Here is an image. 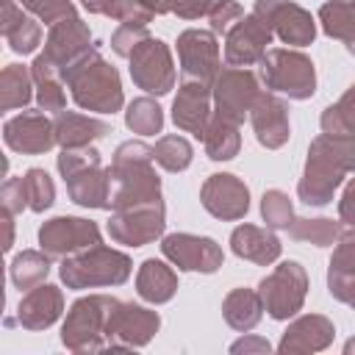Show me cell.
Segmentation results:
<instances>
[{
	"label": "cell",
	"instance_id": "6da1fadb",
	"mask_svg": "<svg viewBox=\"0 0 355 355\" xmlns=\"http://www.w3.org/2000/svg\"><path fill=\"white\" fill-rule=\"evenodd\" d=\"M155 153L150 144L130 139L114 150L111 158V211H125L136 205L164 202L161 178L155 175Z\"/></svg>",
	"mask_w": 355,
	"mask_h": 355
},
{
	"label": "cell",
	"instance_id": "7a4b0ae2",
	"mask_svg": "<svg viewBox=\"0 0 355 355\" xmlns=\"http://www.w3.org/2000/svg\"><path fill=\"white\" fill-rule=\"evenodd\" d=\"M61 80L67 83L72 100L78 108L92 111V114H114L125 105V92H122V78L116 67H111L97 47L78 58L72 67L61 72Z\"/></svg>",
	"mask_w": 355,
	"mask_h": 355
},
{
	"label": "cell",
	"instance_id": "3957f363",
	"mask_svg": "<svg viewBox=\"0 0 355 355\" xmlns=\"http://www.w3.org/2000/svg\"><path fill=\"white\" fill-rule=\"evenodd\" d=\"M58 175L67 183L69 200L80 208H111V172L103 166L97 147L61 150L55 158Z\"/></svg>",
	"mask_w": 355,
	"mask_h": 355
},
{
	"label": "cell",
	"instance_id": "277c9868",
	"mask_svg": "<svg viewBox=\"0 0 355 355\" xmlns=\"http://www.w3.org/2000/svg\"><path fill=\"white\" fill-rule=\"evenodd\" d=\"M133 272V261L128 252L105 247L103 241L86 247L75 255L61 258L58 277L67 288H103V286H122Z\"/></svg>",
	"mask_w": 355,
	"mask_h": 355
},
{
	"label": "cell",
	"instance_id": "5b68a950",
	"mask_svg": "<svg viewBox=\"0 0 355 355\" xmlns=\"http://www.w3.org/2000/svg\"><path fill=\"white\" fill-rule=\"evenodd\" d=\"M116 305V297L86 294L78 297L61 324V344L69 352H105L108 349V316Z\"/></svg>",
	"mask_w": 355,
	"mask_h": 355
},
{
	"label": "cell",
	"instance_id": "8992f818",
	"mask_svg": "<svg viewBox=\"0 0 355 355\" xmlns=\"http://www.w3.org/2000/svg\"><path fill=\"white\" fill-rule=\"evenodd\" d=\"M258 78L269 92L288 100H311L316 92V67L300 47H269L258 61Z\"/></svg>",
	"mask_w": 355,
	"mask_h": 355
},
{
	"label": "cell",
	"instance_id": "52a82bcc",
	"mask_svg": "<svg viewBox=\"0 0 355 355\" xmlns=\"http://www.w3.org/2000/svg\"><path fill=\"white\" fill-rule=\"evenodd\" d=\"M258 294H261L263 311L272 319L286 322V319L297 316L305 305V297H308V272H305V266L300 261L277 263L258 283Z\"/></svg>",
	"mask_w": 355,
	"mask_h": 355
},
{
	"label": "cell",
	"instance_id": "ba28073f",
	"mask_svg": "<svg viewBox=\"0 0 355 355\" xmlns=\"http://www.w3.org/2000/svg\"><path fill=\"white\" fill-rule=\"evenodd\" d=\"M344 178H347V169L327 150V144L319 133L308 147L305 169L297 183V197H300V202H305L311 208H324L333 202V194L344 183Z\"/></svg>",
	"mask_w": 355,
	"mask_h": 355
},
{
	"label": "cell",
	"instance_id": "9c48e42d",
	"mask_svg": "<svg viewBox=\"0 0 355 355\" xmlns=\"http://www.w3.org/2000/svg\"><path fill=\"white\" fill-rule=\"evenodd\" d=\"M128 72L133 78V83L155 97H164L175 89L178 72H175V61H172V50L166 42L147 36L130 55H128Z\"/></svg>",
	"mask_w": 355,
	"mask_h": 355
},
{
	"label": "cell",
	"instance_id": "30bf717a",
	"mask_svg": "<svg viewBox=\"0 0 355 355\" xmlns=\"http://www.w3.org/2000/svg\"><path fill=\"white\" fill-rule=\"evenodd\" d=\"M258 94H261V78L247 67H222L211 83L214 114L236 125H241L244 116H250V108L258 100Z\"/></svg>",
	"mask_w": 355,
	"mask_h": 355
},
{
	"label": "cell",
	"instance_id": "8fae6325",
	"mask_svg": "<svg viewBox=\"0 0 355 355\" xmlns=\"http://www.w3.org/2000/svg\"><path fill=\"white\" fill-rule=\"evenodd\" d=\"M161 327L158 311L139 305V302H122L116 300L111 316H108V349L122 352V349H139L153 341V336Z\"/></svg>",
	"mask_w": 355,
	"mask_h": 355
},
{
	"label": "cell",
	"instance_id": "7c38bea8",
	"mask_svg": "<svg viewBox=\"0 0 355 355\" xmlns=\"http://www.w3.org/2000/svg\"><path fill=\"white\" fill-rule=\"evenodd\" d=\"M161 255L180 272H200V275H214L225 261L222 247L211 236H197V233L161 236Z\"/></svg>",
	"mask_w": 355,
	"mask_h": 355
},
{
	"label": "cell",
	"instance_id": "4fadbf2b",
	"mask_svg": "<svg viewBox=\"0 0 355 355\" xmlns=\"http://www.w3.org/2000/svg\"><path fill=\"white\" fill-rule=\"evenodd\" d=\"M175 47H178V64H180L183 80H200L211 86L216 72L222 69L216 33L202 28H186L178 36Z\"/></svg>",
	"mask_w": 355,
	"mask_h": 355
},
{
	"label": "cell",
	"instance_id": "5bb4252c",
	"mask_svg": "<svg viewBox=\"0 0 355 355\" xmlns=\"http://www.w3.org/2000/svg\"><path fill=\"white\" fill-rule=\"evenodd\" d=\"M252 11L288 47H305L316 39V19L294 0H255Z\"/></svg>",
	"mask_w": 355,
	"mask_h": 355
},
{
	"label": "cell",
	"instance_id": "9a60e30c",
	"mask_svg": "<svg viewBox=\"0 0 355 355\" xmlns=\"http://www.w3.org/2000/svg\"><path fill=\"white\" fill-rule=\"evenodd\" d=\"M94 47H97V44H94V39H92L89 25H86L78 14H72V17L58 19L55 25H50L47 39H44V50H42L39 55L61 75L67 67H72L78 58H83V55L92 53Z\"/></svg>",
	"mask_w": 355,
	"mask_h": 355
},
{
	"label": "cell",
	"instance_id": "2e32d148",
	"mask_svg": "<svg viewBox=\"0 0 355 355\" xmlns=\"http://www.w3.org/2000/svg\"><path fill=\"white\" fill-rule=\"evenodd\" d=\"M164 227H166L164 202L111 211V219H108V236L116 244H125V247H144V244L161 239Z\"/></svg>",
	"mask_w": 355,
	"mask_h": 355
},
{
	"label": "cell",
	"instance_id": "e0dca14e",
	"mask_svg": "<svg viewBox=\"0 0 355 355\" xmlns=\"http://www.w3.org/2000/svg\"><path fill=\"white\" fill-rule=\"evenodd\" d=\"M100 244V225L83 216H53L39 227V247L50 258H67Z\"/></svg>",
	"mask_w": 355,
	"mask_h": 355
},
{
	"label": "cell",
	"instance_id": "ac0fdd59",
	"mask_svg": "<svg viewBox=\"0 0 355 355\" xmlns=\"http://www.w3.org/2000/svg\"><path fill=\"white\" fill-rule=\"evenodd\" d=\"M272 39H275L272 28L255 11L244 14L225 33V64L227 67H252V64H258L263 58V53L269 50Z\"/></svg>",
	"mask_w": 355,
	"mask_h": 355
},
{
	"label": "cell",
	"instance_id": "d6986e66",
	"mask_svg": "<svg viewBox=\"0 0 355 355\" xmlns=\"http://www.w3.org/2000/svg\"><path fill=\"white\" fill-rule=\"evenodd\" d=\"M200 202L211 216L222 222H236L250 211V189L241 178L230 172H214L200 186Z\"/></svg>",
	"mask_w": 355,
	"mask_h": 355
},
{
	"label": "cell",
	"instance_id": "ffe728a7",
	"mask_svg": "<svg viewBox=\"0 0 355 355\" xmlns=\"http://www.w3.org/2000/svg\"><path fill=\"white\" fill-rule=\"evenodd\" d=\"M3 141L8 150L19 155H42L55 144V125L50 122L47 111L28 108L3 125Z\"/></svg>",
	"mask_w": 355,
	"mask_h": 355
},
{
	"label": "cell",
	"instance_id": "44dd1931",
	"mask_svg": "<svg viewBox=\"0 0 355 355\" xmlns=\"http://www.w3.org/2000/svg\"><path fill=\"white\" fill-rule=\"evenodd\" d=\"M211 116H214L211 86L200 83V80H183L180 78L178 94L172 100V122L183 133H191L194 139H202Z\"/></svg>",
	"mask_w": 355,
	"mask_h": 355
},
{
	"label": "cell",
	"instance_id": "7402d4cb",
	"mask_svg": "<svg viewBox=\"0 0 355 355\" xmlns=\"http://www.w3.org/2000/svg\"><path fill=\"white\" fill-rule=\"evenodd\" d=\"M250 125L261 147L266 150H280L288 136H291V122H288V105L283 97L275 92H261L258 100L250 108Z\"/></svg>",
	"mask_w": 355,
	"mask_h": 355
},
{
	"label": "cell",
	"instance_id": "603a6c76",
	"mask_svg": "<svg viewBox=\"0 0 355 355\" xmlns=\"http://www.w3.org/2000/svg\"><path fill=\"white\" fill-rule=\"evenodd\" d=\"M336 338V324L322 316V313H302L297 319L288 322V327L283 330L280 341H277V352L288 355V352H322L333 344Z\"/></svg>",
	"mask_w": 355,
	"mask_h": 355
},
{
	"label": "cell",
	"instance_id": "cb8c5ba5",
	"mask_svg": "<svg viewBox=\"0 0 355 355\" xmlns=\"http://www.w3.org/2000/svg\"><path fill=\"white\" fill-rule=\"evenodd\" d=\"M64 313V294L53 283H39L28 288L17 305V324L25 330H47Z\"/></svg>",
	"mask_w": 355,
	"mask_h": 355
},
{
	"label": "cell",
	"instance_id": "d4e9b609",
	"mask_svg": "<svg viewBox=\"0 0 355 355\" xmlns=\"http://www.w3.org/2000/svg\"><path fill=\"white\" fill-rule=\"evenodd\" d=\"M230 250L239 258L250 261V263L269 266V263H275L280 258L283 244L272 233V227H258V225L244 222V225L233 227V233H230Z\"/></svg>",
	"mask_w": 355,
	"mask_h": 355
},
{
	"label": "cell",
	"instance_id": "484cf974",
	"mask_svg": "<svg viewBox=\"0 0 355 355\" xmlns=\"http://www.w3.org/2000/svg\"><path fill=\"white\" fill-rule=\"evenodd\" d=\"M55 125V144L61 150H75V147H89L97 139H105L111 133V125L105 119L78 114V111H61L53 119Z\"/></svg>",
	"mask_w": 355,
	"mask_h": 355
},
{
	"label": "cell",
	"instance_id": "4316f807",
	"mask_svg": "<svg viewBox=\"0 0 355 355\" xmlns=\"http://www.w3.org/2000/svg\"><path fill=\"white\" fill-rule=\"evenodd\" d=\"M0 33L8 42V47L19 55L33 53L42 44V25L33 14H28L17 0H3V17H0Z\"/></svg>",
	"mask_w": 355,
	"mask_h": 355
},
{
	"label": "cell",
	"instance_id": "83f0119b",
	"mask_svg": "<svg viewBox=\"0 0 355 355\" xmlns=\"http://www.w3.org/2000/svg\"><path fill=\"white\" fill-rule=\"evenodd\" d=\"M136 291L150 305H164L178 291V275L166 261L147 258L136 272Z\"/></svg>",
	"mask_w": 355,
	"mask_h": 355
},
{
	"label": "cell",
	"instance_id": "f1b7e54d",
	"mask_svg": "<svg viewBox=\"0 0 355 355\" xmlns=\"http://www.w3.org/2000/svg\"><path fill=\"white\" fill-rule=\"evenodd\" d=\"M222 316H225L227 327H233L239 333H250L263 316V302H261L258 288H247V286L230 288L222 300Z\"/></svg>",
	"mask_w": 355,
	"mask_h": 355
},
{
	"label": "cell",
	"instance_id": "f546056e",
	"mask_svg": "<svg viewBox=\"0 0 355 355\" xmlns=\"http://www.w3.org/2000/svg\"><path fill=\"white\" fill-rule=\"evenodd\" d=\"M31 75H33V86H36V105L47 114H61L67 108V92H64L67 83L61 80V75L42 55L33 58Z\"/></svg>",
	"mask_w": 355,
	"mask_h": 355
},
{
	"label": "cell",
	"instance_id": "4dcf8cb0",
	"mask_svg": "<svg viewBox=\"0 0 355 355\" xmlns=\"http://www.w3.org/2000/svg\"><path fill=\"white\" fill-rule=\"evenodd\" d=\"M319 25L322 31L341 42L347 53H355V6L349 0H327L319 6Z\"/></svg>",
	"mask_w": 355,
	"mask_h": 355
},
{
	"label": "cell",
	"instance_id": "1f68e13d",
	"mask_svg": "<svg viewBox=\"0 0 355 355\" xmlns=\"http://www.w3.org/2000/svg\"><path fill=\"white\" fill-rule=\"evenodd\" d=\"M33 97H36V86H33L31 67H22V64L3 67V72H0V108L3 111L25 108Z\"/></svg>",
	"mask_w": 355,
	"mask_h": 355
},
{
	"label": "cell",
	"instance_id": "d6a6232c",
	"mask_svg": "<svg viewBox=\"0 0 355 355\" xmlns=\"http://www.w3.org/2000/svg\"><path fill=\"white\" fill-rule=\"evenodd\" d=\"M202 147H205V155L211 161H233L239 155V150H241L239 125L214 114L208 128H205V133H202Z\"/></svg>",
	"mask_w": 355,
	"mask_h": 355
},
{
	"label": "cell",
	"instance_id": "836d02e7",
	"mask_svg": "<svg viewBox=\"0 0 355 355\" xmlns=\"http://www.w3.org/2000/svg\"><path fill=\"white\" fill-rule=\"evenodd\" d=\"M344 225L341 219H327V216H294V222L288 225V236L294 241H305L313 247H333L341 236Z\"/></svg>",
	"mask_w": 355,
	"mask_h": 355
},
{
	"label": "cell",
	"instance_id": "e575fe53",
	"mask_svg": "<svg viewBox=\"0 0 355 355\" xmlns=\"http://www.w3.org/2000/svg\"><path fill=\"white\" fill-rule=\"evenodd\" d=\"M8 275H11V283L19 291H28V288H33V286L47 280V275H50V255L44 250H22V252H17L11 258Z\"/></svg>",
	"mask_w": 355,
	"mask_h": 355
},
{
	"label": "cell",
	"instance_id": "d590c367",
	"mask_svg": "<svg viewBox=\"0 0 355 355\" xmlns=\"http://www.w3.org/2000/svg\"><path fill=\"white\" fill-rule=\"evenodd\" d=\"M319 125H322V133H327V136H352L355 133V83L336 103H330L322 111Z\"/></svg>",
	"mask_w": 355,
	"mask_h": 355
},
{
	"label": "cell",
	"instance_id": "8d00e7d4",
	"mask_svg": "<svg viewBox=\"0 0 355 355\" xmlns=\"http://www.w3.org/2000/svg\"><path fill=\"white\" fill-rule=\"evenodd\" d=\"M125 125L139 136H155L164 130V108L153 97H136L125 108Z\"/></svg>",
	"mask_w": 355,
	"mask_h": 355
},
{
	"label": "cell",
	"instance_id": "74e56055",
	"mask_svg": "<svg viewBox=\"0 0 355 355\" xmlns=\"http://www.w3.org/2000/svg\"><path fill=\"white\" fill-rule=\"evenodd\" d=\"M80 6L89 14H103L111 17L116 22H136V25H147L155 14L141 3V0H80Z\"/></svg>",
	"mask_w": 355,
	"mask_h": 355
},
{
	"label": "cell",
	"instance_id": "f35d334b",
	"mask_svg": "<svg viewBox=\"0 0 355 355\" xmlns=\"http://www.w3.org/2000/svg\"><path fill=\"white\" fill-rule=\"evenodd\" d=\"M153 153H155V164L161 169H166V172H183V169L191 166V158H194V147L178 133L161 136L155 141Z\"/></svg>",
	"mask_w": 355,
	"mask_h": 355
},
{
	"label": "cell",
	"instance_id": "ab89813d",
	"mask_svg": "<svg viewBox=\"0 0 355 355\" xmlns=\"http://www.w3.org/2000/svg\"><path fill=\"white\" fill-rule=\"evenodd\" d=\"M25 191H28V208L33 214H44L55 202V183L42 166H31L25 175Z\"/></svg>",
	"mask_w": 355,
	"mask_h": 355
},
{
	"label": "cell",
	"instance_id": "60d3db41",
	"mask_svg": "<svg viewBox=\"0 0 355 355\" xmlns=\"http://www.w3.org/2000/svg\"><path fill=\"white\" fill-rule=\"evenodd\" d=\"M261 216H263L266 227L288 230V225L294 222V205H291L288 194L280 189H266L261 197Z\"/></svg>",
	"mask_w": 355,
	"mask_h": 355
},
{
	"label": "cell",
	"instance_id": "b9f144b4",
	"mask_svg": "<svg viewBox=\"0 0 355 355\" xmlns=\"http://www.w3.org/2000/svg\"><path fill=\"white\" fill-rule=\"evenodd\" d=\"M352 275H355V227H347L341 230L333 247L327 277H352Z\"/></svg>",
	"mask_w": 355,
	"mask_h": 355
},
{
	"label": "cell",
	"instance_id": "7bdbcfd3",
	"mask_svg": "<svg viewBox=\"0 0 355 355\" xmlns=\"http://www.w3.org/2000/svg\"><path fill=\"white\" fill-rule=\"evenodd\" d=\"M17 3H19L28 14H33L39 22H44V25H55V22L64 19V17L78 14L72 0H17Z\"/></svg>",
	"mask_w": 355,
	"mask_h": 355
},
{
	"label": "cell",
	"instance_id": "ee69618b",
	"mask_svg": "<svg viewBox=\"0 0 355 355\" xmlns=\"http://www.w3.org/2000/svg\"><path fill=\"white\" fill-rule=\"evenodd\" d=\"M150 36L147 25H136V22H119L116 31L111 33V50L122 58H128L144 39Z\"/></svg>",
	"mask_w": 355,
	"mask_h": 355
},
{
	"label": "cell",
	"instance_id": "f6af8a7d",
	"mask_svg": "<svg viewBox=\"0 0 355 355\" xmlns=\"http://www.w3.org/2000/svg\"><path fill=\"white\" fill-rule=\"evenodd\" d=\"M0 200L6 214H22L28 208V191H25V178H6L0 186Z\"/></svg>",
	"mask_w": 355,
	"mask_h": 355
},
{
	"label": "cell",
	"instance_id": "bcb514c9",
	"mask_svg": "<svg viewBox=\"0 0 355 355\" xmlns=\"http://www.w3.org/2000/svg\"><path fill=\"white\" fill-rule=\"evenodd\" d=\"M241 17H244V8L236 0H219L214 6V11L208 14V22H211L214 33H227L233 28V22H239Z\"/></svg>",
	"mask_w": 355,
	"mask_h": 355
},
{
	"label": "cell",
	"instance_id": "7dc6e473",
	"mask_svg": "<svg viewBox=\"0 0 355 355\" xmlns=\"http://www.w3.org/2000/svg\"><path fill=\"white\" fill-rule=\"evenodd\" d=\"M219 0H172V14L180 19H200L214 11Z\"/></svg>",
	"mask_w": 355,
	"mask_h": 355
},
{
	"label": "cell",
	"instance_id": "c3c4849f",
	"mask_svg": "<svg viewBox=\"0 0 355 355\" xmlns=\"http://www.w3.org/2000/svg\"><path fill=\"white\" fill-rule=\"evenodd\" d=\"M327 291L333 300L355 308V275L352 277H327Z\"/></svg>",
	"mask_w": 355,
	"mask_h": 355
},
{
	"label": "cell",
	"instance_id": "681fc988",
	"mask_svg": "<svg viewBox=\"0 0 355 355\" xmlns=\"http://www.w3.org/2000/svg\"><path fill=\"white\" fill-rule=\"evenodd\" d=\"M338 219L344 227H355V178L347 180V186L338 197Z\"/></svg>",
	"mask_w": 355,
	"mask_h": 355
},
{
	"label": "cell",
	"instance_id": "f907efd6",
	"mask_svg": "<svg viewBox=\"0 0 355 355\" xmlns=\"http://www.w3.org/2000/svg\"><path fill=\"white\" fill-rule=\"evenodd\" d=\"M269 349H272V344H269L266 338H261V336H247V333H244L239 341L230 344V352H233V355H241V352H244V355H263V352H269Z\"/></svg>",
	"mask_w": 355,
	"mask_h": 355
},
{
	"label": "cell",
	"instance_id": "816d5d0a",
	"mask_svg": "<svg viewBox=\"0 0 355 355\" xmlns=\"http://www.w3.org/2000/svg\"><path fill=\"white\" fill-rule=\"evenodd\" d=\"M155 17H161V14H172V0H141Z\"/></svg>",
	"mask_w": 355,
	"mask_h": 355
},
{
	"label": "cell",
	"instance_id": "f5cc1de1",
	"mask_svg": "<svg viewBox=\"0 0 355 355\" xmlns=\"http://www.w3.org/2000/svg\"><path fill=\"white\" fill-rule=\"evenodd\" d=\"M3 222H6V241H3V250H11V247H14V214H6V211H3Z\"/></svg>",
	"mask_w": 355,
	"mask_h": 355
},
{
	"label": "cell",
	"instance_id": "db71d44e",
	"mask_svg": "<svg viewBox=\"0 0 355 355\" xmlns=\"http://www.w3.org/2000/svg\"><path fill=\"white\" fill-rule=\"evenodd\" d=\"M355 352V338H349L347 344H344V355H352Z\"/></svg>",
	"mask_w": 355,
	"mask_h": 355
},
{
	"label": "cell",
	"instance_id": "11a10c76",
	"mask_svg": "<svg viewBox=\"0 0 355 355\" xmlns=\"http://www.w3.org/2000/svg\"><path fill=\"white\" fill-rule=\"evenodd\" d=\"M349 3H352V6H355V0H349ZM352 55H355V53H352Z\"/></svg>",
	"mask_w": 355,
	"mask_h": 355
}]
</instances>
